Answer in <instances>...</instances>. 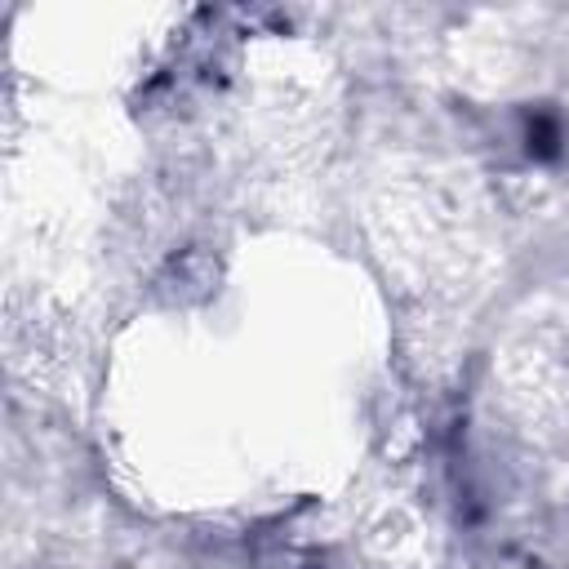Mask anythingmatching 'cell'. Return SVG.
<instances>
[{"instance_id":"1","label":"cell","mask_w":569,"mask_h":569,"mask_svg":"<svg viewBox=\"0 0 569 569\" xmlns=\"http://www.w3.org/2000/svg\"><path fill=\"white\" fill-rule=\"evenodd\" d=\"M556 138H560V133H556V124H551L547 116L529 120V151H533V156H551V151H556Z\"/></svg>"}]
</instances>
